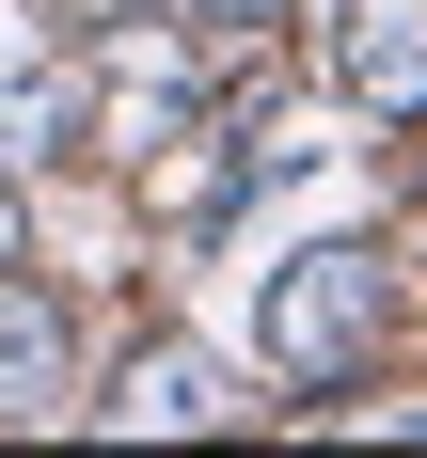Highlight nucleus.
<instances>
[{"label":"nucleus","mask_w":427,"mask_h":458,"mask_svg":"<svg viewBox=\"0 0 427 458\" xmlns=\"http://www.w3.org/2000/svg\"><path fill=\"white\" fill-rule=\"evenodd\" d=\"M364 317H380V253L317 237V253H285V284H269V364L285 379H332L348 348H364Z\"/></svg>","instance_id":"f257e3e1"},{"label":"nucleus","mask_w":427,"mask_h":458,"mask_svg":"<svg viewBox=\"0 0 427 458\" xmlns=\"http://www.w3.org/2000/svg\"><path fill=\"white\" fill-rule=\"evenodd\" d=\"M47 411H64V301L0 253V427H47Z\"/></svg>","instance_id":"f03ea898"},{"label":"nucleus","mask_w":427,"mask_h":458,"mask_svg":"<svg viewBox=\"0 0 427 458\" xmlns=\"http://www.w3.org/2000/svg\"><path fill=\"white\" fill-rule=\"evenodd\" d=\"M348 95H364L380 127L427 111V0H348Z\"/></svg>","instance_id":"7ed1b4c3"},{"label":"nucleus","mask_w":427,"mask_h":458,"mask_svg":"<svg viewBox=\"0 0 427 458\" xmlns=\"http://www.w3.org/2000/svg\"><path fill=\"white\" fill-rule=\"evenodd\" d=\"M95 427H142V443L222 427V364H206V348H142V364H127V395H95Z\"/></svg>","instance_id":"20e7f679"},{"label":"nucleus","mask_w":427,"mask_h":458,"mask_svg":"<svg viewBox=\"0 0 427 458\" xmlns=\"http://www.w3.org/2000/svg\"><path fill=\"white\" fill-rule=\"evenodd\" d=\"M190 16H237V32H253V16H285V0H190Z\"/></svg>","instance_id":"39448f33"},{"label":"nucleus","mask_w":427,"mask_h":458,"mask_svg":"<svg viewBox=\"0 0 427 458\" xmlns=\"http://www.w3.org/2000/svg\"><path fill=\"white\" fill-rule=\"evenodd\" d=\"M0 253H32V222H16V190H0Z\"/></svg>","instance_id":"423d86ee"}]
</instances>
